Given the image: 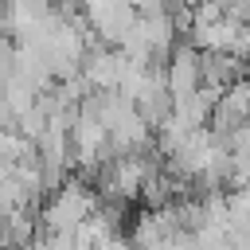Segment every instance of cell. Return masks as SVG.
I'll use <instances>...</instances> for the list:
<instances>
[{"mask_svg": "<svg viewBox=\"0 0 250 250\" xmlns=\"http://www.w3.org/2000/svg\"><path fill=\"white\" fill-rule=\"evenodd\" d=\"M98 191L86 180H62L59 188H51L43 211H39V230H74L94 207H98Z\"/></svg>", "mask_w": 250, "mask_h": 250, "instance_id": "obj_1", "label": "cell"}, {"mask_svg": "<svg viewBox=\"0 0 250 250\" xmlns=\"http://www.w3.org/2000/svg\"><path fill=\"white\" fill-rule=\"evenodd\" d=\"M199 59L203 51L191 47V43H176L164 59V86H168V98L180 102L188 94H195L203 86V70H199Z\"/></svg>", "mask_w": 250, "mask_h": 250, "instance_id": "obj_2", "label": "cell"}, {"mask_svg": "<svg viewBox=\"0 0 250 250\" xmlns=\"http://www.w3.org/2000/svg\"><path fill=\"white\" fill-rule=\"evenodd\" d=\"M129 4H133V12H137V16H152V12L172 8V0H129Z\"/></svg>", "mask_w": 250, "mask_h": 250, "instance_id": "obj_3", "label": "cell"}]
</instances>
